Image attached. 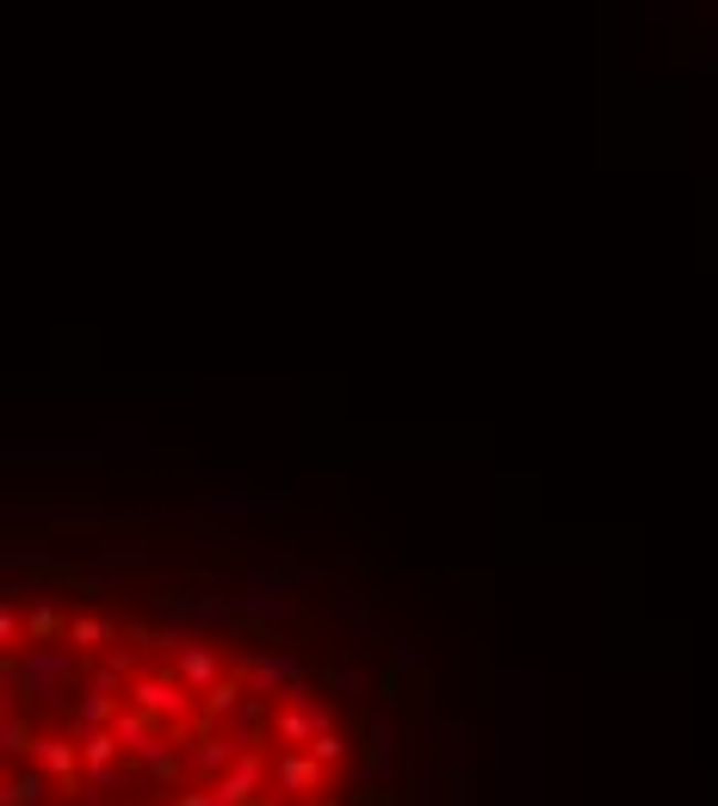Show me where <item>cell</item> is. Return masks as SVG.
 Wrapping results in <instances>:
<instances>
[{"instance_id": "7", "label": "cell", "mask_w": 718, "mask_h": 806, "mask_svg": "<svg viewBox=\"0 0 718 806\" xmlns=\"http://www.w3.org/2000/svg\"><path fill=\"white\" fill-rule=\"evenodd\" d=\"M180 782H187V757L161 744L156 757H149V794H161V788H180Z\"/></svg>"}, {"instance_id": "9", "label": "cell", "mask_w": 718, "mask_h": 806, "mask_svg": "<svg viewBox=\"0 0 718 806\" xmlns=\"http://www.w3.org/2000/svg\"><path fill=\"white\" fill-rule=\"evenodd\" d=\"M304 751H316V757H323L328 770H341V763L353 757V744H347V739H341V732H335V726H323V732H316L310 744H304Z\"/></svg>"}, {"instance_id": "4", "label": "cell", "mask_w": 718, "mask_h": 806, "mask_svg": "<svg viewBox=\"0 0 718 806\" xmlns=\"http://www.w3.org/2000/svg\"><path fill=\"white\" fill-rule=\"evenodd\" d=\"M50 794H56V782H50L38 763H25V770L7 775V788H0V806H44Z\"/></svg>"}, {"instance_id": "13", "label": "cell", "mask_w": 718, "mask_h": 806, "mask_svg": "<svg viewBox=\"0 0 718 806\" xmlns=\"http://www.w3.org/2000/svg\"><path fill=\"white\" fill-rule=\"evenodd\" d=\"M397 689H403V670H397V664H391V670H384V677H378V695L391 701V695H397Z\"/></svg>"}, {"instance_id": "12", "label": "cell", "mask_w": 718, "mask_h": 806, "mask_svg": "<svg viewBox=\"0 0 718 806\" xmlns=\"http://www.w3.org/2000/svg\"><path fill=\"white\" fill-rule=\"evenodd\" d=\"M173 806H223V794H218V782L211 788H173Z\"/></svg>"}, {"instance_id": "14", "label": "cell", "mask_w": 718, "mask_h": 806, "mask_svg": "<svg viewBox=\"0 0 718 806\" xmlns=\"http://www.w3.org/2000/svg\"><path fill=\"white\" fill-rule=\"evenodd\" d=\"M304 806H347V794H328V788H323V794H310Z\"/></svg>"}, {"instance_id": "11", "label": "cell", "mask_w": 718, "mask_h": 806, "mask_svg": "<svg viewBox=\"0 0 718 806\" xmlns=\"http://www.w3.org/2000/svg\"><path fill=\"white\" fill-rule=\"evenodd\" d=\"M347 806H409V794L403 788H359V794H347Z\"/></svg>"}, {"instance_id": "5", "label": "cell", "mask_w": 718, "mask_h": 806, "mask_svg": "<svg viewBox=\"0 0 718 806\" xmlns=\"http://www.w3.org/2000/svg\"><path fill=\"white\" fill-rule=\"evenodd\" d=\"M118 639V627L112 620H94V615H75L68 620V646L75 651H99V646H112Z\"/></svg>"}, {"instance_id": "8", "label": "cell", "mask_w": 718, "mask_h": 806, "mask_svg": "<svg viewBox=\"0 0 718 806\" xmlns=\"http://www.w3.org/2000/svg\"><path fill=\"white\" fill-rule=\"evenodd\" d=\"M230 763H235V744H230V739H218V732H204V739H199V751H192V770L223 775Z\"/></svg>"}, {"instance_id": "3", "label": "cell", "mask_w": 718, "mask_h": 806, "mask_svg": "<svg viewBox=\"0 0 718 806\" xmlns=\"http://www.w3.org/2000/svg\"><path fill=\"white\" fill-rule=\"evenodd\" d=\"M168 670H173L180 682H187L192 695H204V689H211V682L223 677L218 651H211V646H187V639H173V664H168Z\"/></svg>"}, {"instance_id": "10", "label": "cell", "mask_w": 718, "mask_h": 806, "mask_svg": "<svg viewBox=\"0 0 718 806\" xmlns=\"http://www.w3.org/2000/svg\"><path fill=\"white\" fill-rule=\"evenodd\" d=\"M384 763H391V732L366 726V770H384Z\"/></svg>"}, {"instance_id": "1", "label": "cell", "mask_w": 718, "mask_h": 806, "mask_svg": "<svg viewBox=\"0 0 718 806\" xmlns=\"http://www.w3.org/2000/svg\"><path fill=\"white\" fill-rule=\"evenodd\" d=\"M323 726H335V713L316 708L310 695H292V708L266 720V739H279V751H304V744H310Z\"/></svg>"}, {"instance_id": "6", "label": "cell", "mask_w": 718, "mask_h": 806, "mask_svg": "<svg viewBox=\"0 0 718 806\" xmlns=\"http://www.w3.org/2000/svg\"><path fill=\"white\" fill-rule=\"evenodd\" d=\"M0 751H7V763H32V751H38V732H32V720H19V713H7V726H0Z\"/></svg>"}, {"instance_id": "2", "label": "cell", "mask_w": 718, "mask_h": 806, "mask_svg": "<svg viewBox=\"0 0 718 806\" xmlns=\"http://www.w3.org/2000/svg\"><path fill=\"white\" fill-rule=\"evenodd\" d=\"M273 782H279V794L310 800V794L328 788V763L316 757V751H279V763H273Z\"/></svg>"}]
</instances>
